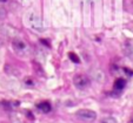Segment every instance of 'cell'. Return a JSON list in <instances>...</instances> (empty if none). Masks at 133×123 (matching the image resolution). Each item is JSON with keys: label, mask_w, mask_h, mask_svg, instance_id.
I'll use <instances>...</instances> for the list:
<instances>
[{"label": "cell", "mask_w": 133, "mask_h": 123, "mask_svg": "<svg viewBox=\"0 0 133 123\" xmlns=\"http://www.w3.org/2000/svg\"><path fill=\"white\" fill-rule=\"evenodd\" d=\"M73 84L78 89H86V88L90 87L91 81L88 79V76L84 75V74H77L73 78Z\"/></svg>", "instance_id": "6da1fadb"}, {"label": "cell", "mask_w": 133, "mask_h": 123, "mask_svg": "<svg viewBox=\"0 0 133 123\" xmlns=\"http://www.w3.org/2000/svg\"><path fill=\"white\" fill-rule=\"evenodd\" d=\"M75 116L83 121H86V122H92L97 118V113L90 110V109H80L75 113Z\"/></svg>", "instance_id": "7a4b0ae2"}, {"label": "cell", "mask_w": 133, "mask_h": 123, "mask_svg": "<svg viewBox=\"0 0 133 123\" xmlns=\"http://www.w3.org/2000/svg\"><path fill=\"white\" fill-rule=\"evenodd\" d=\"M12 45H13V48H14L15 52L19 53V54H21V55H24V53H25V52L26 53L28 52L27 45H26L23 40H14Z\"/></svg>", "instance_id": "3957f363"}, {"label": "cell", "mask_w": 133, "mask_h": 123, "mask_svg": "<svg viewBox=\"0 0 133 123\" xmlns=\"http://www.w3.org/2000/svg\"><path fill=\"white\" fill-rule=\"evenodd\" d=\"M28 21H30L31 27L35 28V29H43V22L35 14H31Z\"/></svg>", "instance_id": "277c9868"}, {"label": "cell", "mask_w": 133, "mask_h": 123, "mask_svg": "<svg viewBox=\"0 0 133 123\" xmlns=\"http://www.w3.org/2000/svg\"><path fill=\"white\" fill-rule=\"evenodd\" d=\"M126 86V80H124V79H117L116 81H114V89L116 90H123L124 88H125Z\"/></svg>", "instance_id": "5b68a950"}, {"label": "cell", "mask_w": 133, "mask_h": 123, "mask_svg": "<svg viewBox=\"0 0 133 123\" xmlns=\"http://www.w3.org/2000/svg\"><path fill=\"white\" fill-rule=\"evenodd\" d=\"M37 107H38V109H39V110L43 111V113H45V114L46 113H50L51 109H52V108H51V104L48 102H46V101H45V102L39 103Z\"/></svg>", "instance_id": "8992f818"}, {"label": "cell", "mask_w": 133, "mask_h": 123, "mask_svg": "<svg viewBox=\"0 0 133 123\" xmlns=\"http://www.w3.org/2000/svg\"><path fill=\"white\" fill-rule=\"evenodd\" d=\"M100 123H118V121L116 120L114 117H104L100 120Z\"/></svg>", "instance_id": "52a82bcc"}, {"label": "cell", "mask_w": 133, "mask_h": 123, "mask_svg": "<svg viewBox=\"0 0 133 123\" xmlns=\"http://www.w3.org/2000/svg\"><path fill=\"white\" fill-rule=\"evenodd\" d=\"M70 58H71V60L73 61V62H77V63H79L80 62V60H79V58L77 55H75L74 53H70Z\"/></svg>", "instance_id": "ba28073f"}, {"label": "cell", "mask_w": 133, "mask_h": 123, "mask_svg": "<svg viewBox=\"0 0 133 123\" xmlns=\"http://www.w3.org/2000/svg\"><path fill=\"white\" fill-rule=\"evenodd\" d=\"M5 17H6V10L0 6V18H5Z\"/></svg>", "instance_id": "9c48e42d"}, {"label": "cell", "mask_w": 133, "mask_h": 123, "mask_svg": "<svg viewBox=\"0 0 133 123\" xmlns=\"http://www.w3.org/2000/svg\"><path fill=\"white\" fill-rule=\"evenodd\" d=\"M0 1H1V3H4V1H6V0H0Z\"/></svg>", "instance_id": "30bf717a"}, {"label": "cell", "mask_w": 133, "mask_h": 123, "mask_svg": "<svg viewBox=\"0 0 133 123\" xmlns=\"http://www.w3.org/2000/svg\"><path fill=\"white\" fill-rule=\"evenodd\" d=\"M128 123H133V120H132V121H131V122H128Z\"/></svg>", "instance_id": "8fae6325"}]
</instances>
